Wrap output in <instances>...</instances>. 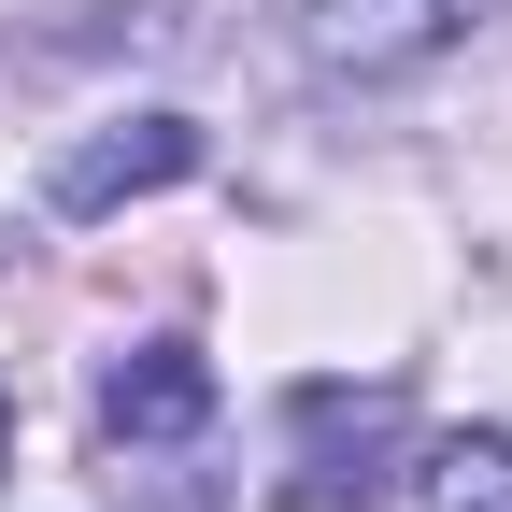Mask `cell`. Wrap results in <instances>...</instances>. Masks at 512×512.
<instances>
[{
	"mask_svg": "<svg viewBox=\"0 0 512 512\" xmlns=\"http://www.w3.org/2000/svg\"><path fill=\"white\" fill-rule=\"evenodd\" d=\"M498 0H299V43L328 72H427L441 43H470Z\"/></svg>",
	"mask_w": 512,
	"mask_h": 512,
	"instance_id": "2",
	"label": "cell"
},
{
	"mask_svg": "<svg viewBox=\"0 0 512 512\" xmlns=\"http://www.w3.org/2000/svg\"><path fill=\"white\" fill-rule=\"evenodd\" d=\"M384 456H399V399L384 384H299V456H285V512H356L384 498Z\"/></svg>",
	"mask_w": 512,
	"mask_h": 512,
	"instance_id": "1",
	"label": "cell"
},
{
	"mask_svg": "<svg viewBox=\"0 0 512 512\" xmlns=\"http://www.w3.org/2000/svg\"><path fill=\"white\" fill-rule=\"evenodd\" d=\"M185 171H200V128L185 114H114V128H86V143L57 157L43 200L57 214H114V200H157V185H185Z\"/></svg>",
	"mask_w": 512,
	"mask_h": 512,
	"instance_id": "3",
	"label": "cell"
},
{
	"mask_svg": "<svg viewBox=\"0 0 512 512\" xmlns=\"http://www.w3.org/2000/svg\"><path fill=\"white\" fill-rule=\"evenodd\" d=\"M427 512H512V427L427 441Z\"/></svg>",
	"mask_w": 512,
	"mask_h": 512,
	"instance_id": "5",
	"label": "cell"
},
{
	"mask_svg": "<svg viewBox=\"0 0 512 512\" xmlns=\"http://www.w3.org/2000/svg\"><path fill=\"white\" fill-rule=\"evenodd\" d=\"M0 441H15V399H0Z\"/></svg>",
	"mask_w": 512,
	"mask_h": 512,
	"instance_id": "6",
	"label": "cell"
},
{
	"mask_svg": "<svg viewBox=\"0 0 512 512\" xmlns=\"http://www.w3.org/2000/svg\"><path fill=\"white\" fill-rule=\"evenodd\" d=\"M100 427H114V441H200V427H214V356H200V342L114 356V370H100Z\"/></svg>",
	"mask_w": 512,
	"mask_h": 512,
	"instance_id": "4",
	"label": "cell"
}]
</instances>
